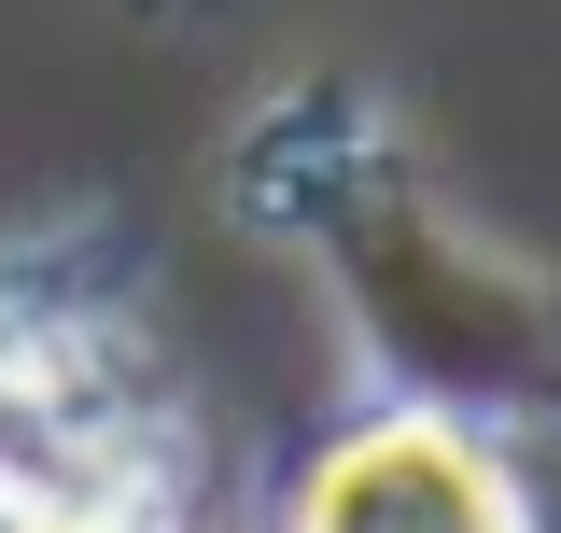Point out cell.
<instances>
[{"mask_svg": "<svg viewBox=\"0 0 561 533\" xmlns=\"http://www.w3.org/2000/svg\"><path fill=\"white\" fill-rule=\"evenodd\" d=\"M28 533H113V520H28Z\"/></svg>", "mask_w": 561, "mask_h": 533, "instance_id": "obj_2", "label": "cell"}, {"mask_svg": "<svg viewBox=\"0 0 561 533\" xmlns=\"http://www.w3.org/2000/svg\"><path fill=\"white\" fill-rule=\"evenodd\" d=\"M295 533H519V491L449 421H365L337 464L309 477Z\"/></svg>", "mask_w": 561, "mask_h": 533, "instance_id": "obj_1", "label": "cell"}]
</instances>
